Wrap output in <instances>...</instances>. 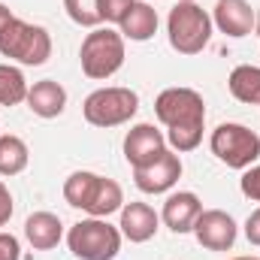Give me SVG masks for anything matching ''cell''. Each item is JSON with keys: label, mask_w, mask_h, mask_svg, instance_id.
I'll list each match as a JSON object with an SVG mask.
<instances>
[{"label": "cell", "mask_w": 260, "mask_h": 260, "mask_svg": "<svg viewBox=\"0 0 260 260\" xmlns=\"http://www.w3.org/2000/svg\"><path fill=\"white\" fill-rule=\"evenodd\" d=\"M154 115L167 127V145L176 154L194 151L203 142V124H206V103L203 94L194 88H167L154 100Z\"/></svg>", "instance_id": "obj_1"}, {"label": "cell", "mask_w": 260, "mask_h": 260, "mask_svg": "<svg viewBox=\"0 0 260 260\" xmlns=\"http://www.w3.org/2000/svg\"><path fill=\"white\" fill-rule=\"evenodd\" d=\"M212 27H215L212 15L203 6H197L194 0H179L167 18L170 46L179 55H200L212 40Z\"/></svg>", "instance_id": "obj_2"}, {"label": "cell", "mask_w": 260, "mask_h": 260, "mask_svg": "<svg viewBox=\"0 0 260 260\" xmlns=\"http://www.w3.org/2000/svg\"><path fill=\"white\" fill-rule=\"evenodd\" d=\"M0 55L24 67H40L52 58V37L46 27L15 15L0 34Z\"/></svg>", "instance_id": "obj_3"}, {"label": "cell", "mask_w": 260, "mask_h": 260, "mask_svg": "<svg viewBox=\"0 0 260 260\" xmlns=\"http://www.w3.org/2000/svg\"><path fill=\"white\" fill-rule=\"evenodd\" d=\"M121 230L106 218H82L67 233V245L79 260H115L121 251Z\"/></svg>", "instance_id": "obj_4"}, {"label": "cell", "mask_w": 260, "mask_h": 260, "mask_svg": "<svg viewBox=\"0 0 260 260\" xmlns=\"http://www.w3.org/2000/svg\"><path fill=\"white\" fill-rule=\"evenodd\" d=\"M79 61H82V73L88 79H109L124 67V37L121 30L112 27H97L82 40L79 49Z\"/></svg>", "instance_id": "obj_5"}, {"label": "cell", "mask_w": 260, "mask_h": 260, "mask_svg": "<svg viewBox=\"0 0 260 260\" xmlns=\"http://www.w3.org/2000/svg\"><path fill=\"white\" fill-rule=\"evenodd\" d=\"M139 109V94L130 88H97L85 97L82 103V115L91 127H118L127 124Z\"/></svg>", "instance_id": "obj_6"}, {"label": "cell", "mask_w": 260, "mask_h": 260, "mask_svg": "<svg viewBox=\"0 0 260 260\" xmlns=\"http://www.w3.org/2000/svg\"><path fill=\"white\" fill-rule=\"evenodd\" d=\"M209 148L230 170H248L251 164H257L260 157V136L251 127H245V124L227 121V124H218L212 130Z\"/></svg>", "instance_id": "obj_7"}, {"label": "cell", "mask_w": 260, "mask_h": 260, "mask_svg": "<svg viewBox=\"0 0 260 260\" xmlns=\"http://www.w3.org/2000/svg\"><path fill=\"white\" fill-rule=\"evenodd\" d=\"M179 179H182V157L173 148H164L157 160L133 170V182L142 194H167Z\"/></svg>", "instance_id": "obj_8"}, {"label": "cell", "mask_w": 260, "mask_h": 260, "mask_svg": "<svg viewBox=\"0 0 260 260\" xmlns=\"http://www.w3.org/2000/svg\"><path fill=\"white\" fill-rule=\"evenodd\" d=\"M191 233L197 236V242L203 248H209V251H230L233 242H236L239 227H236L233 215H227L224 209H203L200 218L194 221Z\"/></svg>", "instance_id": "obj_9"}, {"label": "cell", "mask_w": 260, "mask_h": 260, "mask_svg": "<svg viewBox=\"0 0 260 260\" xmlns=\"http://www.w3.org/2000/svg\"><path fill=\"white\" fill-rule=\"evenodd\" d=\"M212 24L230 37V40H242L254 30L257 24V15L251 9L248 0H218L215 3V12H212Z\"/></svg>", "instance_id": "obj_10"}, {"label": "cell", "mask_w": 260, "mask_h": 260, "mask_svg": "<svg viewBox=\"0 0 260 260\" xmlns=\"http://www.w3.org/2000/svg\"><path fill=\"white\" fill-rule=\"evenodd\" d=\"M164 148H167V136L154 124H133L124 136V157L133 170L157 160Z\"/></svg>", "instance_id": "obj_11"}, {"label": "cell", "mask_w": 260, "mask_h": 260, "mask_svg": "<svg viewBox=\"0 0 260 260\" xmlns=\"http://www.w3.org/2000/svg\"><path fill=\"white\" fill-rule=\"evenodd\" d=\"M157 227H160V215H157L148 203L133 200V203H124V206H121V224H118V230H121L124 239L142 245V242L154 239Z\"/></svg>", "instance_id": "obj_12"}, {"label": "cell", "mask_w": 260, "mask_h": 260, "mask_svg": "<svg viewBox=\"0 0 260 260\" xmlns=\"http://www.w3.org/2000/svg\"><path fill=\"white\" fill-rule=\"evenodd\" d=\"M203 212V203L194 191H176L164 200V212H160V221L173 230V233H191L194 230V221Z\"/></svg>", "instance_id": "obj_13"}, {"label": "cell", "mask_w": 260, "mask_h": 260, "mask_svg": "<svg viewBox=\"0 0 260 260\" xmlns=\"http://www.w3.org/2000/svg\"><path fill=\"white\" fill-rule=\"evenodd\" d=\"M27 109L40 118H58L67 109V91L55 79H40L27 88Z\"/></svg>", "instance_id": "obj_14"}, {"label": "cell", "mask_w": 260, "mask_h": 260, "mask_svg": "<svg viewBox=\"0 0 260 260\" xmlns=\"http://www.w3.org/2000/svg\"><path fill=\"white\" fill-rule=\"evenodd\" d=\"M24 239L37 248V251H52L58 248V242L64 239V224L58 215L52 212H34L24 221Z\"/></svg>", "instance_id": "obj_15"}, {"label": "cell", "mask_w": 260, "mask_h": 260, "mask_svg": "<svg viewBox=\"0 0 260 260\" xmlns=\"http://www.w3.org/2000/svg\"><path fill=\"white\" fill-rule=\"evenodd\" d=\"M121 37L133 40V43H145L157 34V9L148 0H133L127 15L121 18Z\"/></svg>", "instance_id": "obj_16"}, {"label": "cell", "mask_w": 260, "mask_h": 260, "mask_svg": "<svg viewBox=\"0 0 260 260\" xmlns=\"http://www.w3.org/2000/svg\"><path fill=\"white\" fill-rule=\"evenodd\" d=\"M121 206H124V191H121V185H118L115 179L100 176V179H97V188H94V197H91V203H88L85 212H88L91 218H109V215L121 212Z\"/></svg>", "instance_id": "obj_17"}, {"label": "cell", "mask_w": 260, "mask_h": 260, "mask_svg": "<svg viewBox=\"0 0 260 260\" xmlns=\"http://www.w3.org/2000/svg\"><path fill=\"white\" fill-rule=\"evenodd\" d=\"M227 88H230V94L239 103L260 106V67H254V64L233 67V73L227 79Z\"/></svg>", "instance_id": "obj_18"}, {"label": "cell", "mask_w": 260, "mask_h": 260, "mask_svg": "<svg viewBox=\"0 0 260 260\" xmlns=\"http://www.w3.org/2000/svg\"><path fill=\"white\" fill-rule=\"evenodd\" d=\"M27 160H30L27 142L21 136L3 133L0 136V176H18V173H24Z\"/></svg>", "instance_id": "obj_19"}, {"label": "cell", "mask_w": 260, "mask_h": 260, "mask_svg": "<svg viewBox=\"0 0 260 260\" xmlns=\"http://www.w3.org/2000/svg\"><path fill=\"white\" fill-rule=\"evenodd\" d=\"M97 173H88V170H76L73 176H67L64 182V200L73 206V209H88L91 197H94V188H97Z\"/></svg>", "instance_id": "obj_20"}, {"label": "cell", "mask_w": 260, "mask_h": 260, "mask_svg": "<svg viewBox=\"0 0 260 260\" xmlns=\"http://www.w3.org/2000/svg\"><path fill=\"white\" fill-rule=\"evenodd\" d=\"M27 79L18 67L0 64V106H18L27 100Z\"/></svg>", "instance_id": "obj_21"}, {"label": "cell", "mask_w": 260, "mask_h": 260, "mask_svg": "<svg viewBox=\"0 0 260 260\" xmlns=\"http://www.w3.org/2000/svg\"><path fill=\"white\" fill-rule=\"evenodd\" d=\"M64 9H67V15H70L76 24H82V27H97V24H103L100 9H97V0H64Z\"/></svg>", "instance_id": "obj_22"}, {"label": "cell", "mask_w": 260, "mask_h": 260, "mask_svg": "<svg viewBox=\"0 0 260 260\" xmlns=\"http://www.w3.org/2000/svg\"><path fill=\"white\" fill-rule=\"evenodd\" d=\"M133 6V0H97L100 18L106 24H121V18L127 15V9Z\"/></svg>", "instance_id": "obj_23"}, {"label": "cell", "mask_w": 260, "mask_h": 260, "mask_svg": "<svg viewBox=\"0 0 260 260\" xmlns=\"http://www.w3.org/2000/svg\"><path fill=\"white\" fill-rule=\"evenodd\" d=\"M239 188L248 200L260 203V164H251L248 170H242V179H239Z\"/></svg>", "instance_id": "obj_24"}, {"label": "cell", "mask_w": 260, "mask_h": 260, "mask_svg": "<svg viewBox=\"0 0 260 260\" xmlns=\"http://www.w3.org/2000/svg\"><path fill=\"white\" fill-rule=\"evenodd\" d=\"M0 260H21V245L12 233H0Z\"/></svg>", "instance_id": "obj_25"}, {"label": "cell", "mask_w": 260, "mask_h": 260, "mask_svg": "<svg viewBox=\"0 0 260 260\" xmlns=\"http://www.w3.org/2000/svg\"><path fill=\"white\" fill-rule=\"evenodd\" d=\"M12 212H15V203H12V194H9V188H6V185L0 182V227H3V224H9Z\"/></svg>", "instance_id": "obj_26"}, {"label": "cell", "mask_w": 260, "mask_h": 260, "mask_svg": "<svg viewBox=\"0 0 260 260\" xmlns=\"http://www.w3.org/2000/svg\"><path fill=\"white\" fill-rule=\"evenodd\" d=\"M245 239L260 248V209H254L248 215V221H245Z\"/></svg>", "instance_id": "obj_27"}, {"label": "cell", "mask_w": 260, "mask_h": 260, "mask_svg": "<svg viewBox=\"0 0 260 260\" xmlns=\"http://www.w3.org/2000/svg\"><path fill=\"white\" fill-rule=\"evenodd\" d=\"M12 18H15V15H12V9H9L6 3H0V34H3V27H6Z\"/></svg>", "instance_id": "obj_28"}, {"label": "cell", "mask_w": 260, "mask_h": 260, "mask_svg": "<svg viewBox=\"0 0 260 260\" xmlns=\"http://www.w3.org/2000/svg\"><path fill=\"white\" fill-rule=\"evenodd\" d=\"M230 260H260V257H254V254H242V257H230Z\"/></svg>", "instance_id": "obj_29"}]
</instances>
